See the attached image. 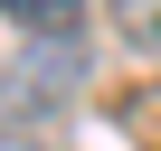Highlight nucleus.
Here are the masks:
<instances>
[{
  "instance_id": "f257e3e1",
  "label": "nucleus",
  "mask_w": 161,
  "mask_h": 151,
  "mask_svg": "<svg viewBox=\"0 0 161 151\" xmlns=\"http://www.w3.org/2000/svg\"><path fill=\"white\" fill-rule=\"evenodd\" d=\"M29 38H86V0H0Z\"/></svg>"
}]
</instances>
